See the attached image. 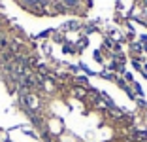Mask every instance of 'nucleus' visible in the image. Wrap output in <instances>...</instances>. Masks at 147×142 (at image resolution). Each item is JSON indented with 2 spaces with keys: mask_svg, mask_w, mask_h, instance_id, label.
Returning a JSON list of instances; mask_svg holds the SVG:
<instances>
[{
  "mask_svg": "<svg viewBox=\"0 0 147 142\" xmlns=\"http://www.w3.org/2000/svg\"><path fill=\"white\" fill-rule=\"evenodd\" d=\"M70 93H72V97L76 100H87V93H89V91H87V87L76 85V83H74V87L70 89Z\"/></svg>",
  "mask_w": 147,
  "mask_h": 142,
  "instance_id": "1",
  "label": "nucleus"
},
{
  "mask_svg": "<svg viewBox=\"0 0 147 142\" xmlns=\"http://www.w3.org/2000/svg\"><path fill=\"white\" fill-rule=\"evenodd\" d=\"M134 102L138 104V108H142L143 112H147V102H145V100H143V99H136Z\"/></svg>",
  "mask_w": 147,
  "mask_h": 142,
  "instance_id": "2",
  "label": "nucleus"
},
{
  "mask_svg": "<svg viewBox=\"0 0 147 142\" xmlns=\"http://www.w3.org/2000/svg\"><path fill=\"white\" fill-rule=\"evenodd\" d=\"M94 61H96V63H104V59H102V51H100V49L94 51Z\"/></svg>",
  "mask_w": 147,
  "mask_h": 142,
  "instance_id": "3",
  "label": "nucleus"
}]
</instances>
